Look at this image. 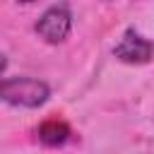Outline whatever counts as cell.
Masks as SVG:
<instances>
[{"label": "cell", "instance_id": "6da1fadb", "mask_svg": "<svg viewBox=\"0 0 154 154\" xmlns=\"http://www.w3.org/2000/svg\"><path fill=\"white\" fill-rule=\"evenodd\" d=\"M0 99L14 108H41L51 99V87L38 77H2Z\"/></svg>", "mask_w": 154, "mask_h": 154}, {"label": "cell", "instance_id": "7a4b0ae2", "mask_svg": "<svg viewBox=\"0 0 154 154\" xmlns=\"http://www.w3.org/2000/svg\"><path fill=\"white\" fill-rule=\"evenodd\" d=\"M72 19L75 17H72L70 5L67 2H55V5L46 7L38 14V19L34 24V31L41 41H46L51 46H60L72 34Z\"/></svg>", "mask_w": 154, "mask_h": 154}, {"label": "cell", "instance_id": "3957f363", "mask_svg": "<svg viewBox=\"0 0 154 154\" xmlns=\"http://www.w3.org/2000/svg\"><path fill=\"white\" fill-rule=\"evenodd\" d=\"M113 58L125 65H147L154 58V41L140 34L137 29H125L118 43L113 46Z\"/></svg>", "mask_w": 154, "mask_h": 154}, {"label": "cell", "instance_id": "277c9868", "mask_svg": "<svg viewBox=\"0 0 154 154\" xmlns=\"http://www.w3.org/2000/svg\"><path fill=\"white\" fill-rule=\"evenodd\" d=\"M36 137H38V142L46 144V147H63V144L72 137V128H70L67 120L53 116V118H46V120L36 128Z\"/></svg>", "mask_w": 154, "mask_h": 154}, {"label": "cell", "instance_id": "5b68a950", "mask_svg": "<svg viewBox=\"0 0 154 154\" xmlns=\"http://www.w3.org/2000/svg\"><path fill=\"white\" fill-rule=\"evenodd\" d=\"M19 5H34V2H38V0H17Z\"/></svg>", "mask_w": 154, "mask_h": 154}]
</instances>
